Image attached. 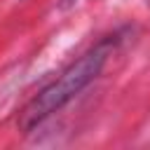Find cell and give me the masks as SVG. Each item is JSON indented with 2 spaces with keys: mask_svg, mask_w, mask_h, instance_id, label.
I'll use <instances>...</instances> for the list:
<instances>
[{
  "mask_svg": "<svg viewBox=\"0 0 150 150\" xmlns=\"http://www.w3.org/2000/svg\"><path fill=\"white\" fill-rule=\"evenodd\" d=\"M127 28H120L115 33L103 35L96 45H91L87 52H82L75 61H70L47 87H42L19 112V129L21 134H30L42 122H47L54 112H59L63 105H68L82 89H87L105 68L108 59L117 49V45L124 40Z\"/></svg>",
  "mask_w": 150,
  "mask_h": 150,
  "instance_id": "1",
  "label": "cell"
},
{
  "mask_svg": "<svg viewBox=\"0 0 150 150\" xmlns=\"http://www.w3.org/2000/svg\"><path fill=\"white\" fill-rule=\"evenodd\" d=\"M77 0H59V9H68V7H73Z\"/></svg>",
  "mask_w": 150,
  "mask_h": 150,
  "instance_id": "2",
  "label": "cell"
}]
</instances>
